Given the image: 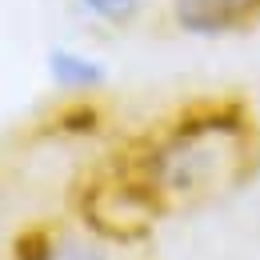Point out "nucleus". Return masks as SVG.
Listing matches in <instances>:
<instances>
[{
	"label": "nucleus",
	"instance_id": "3",
	"mask_svg": "<svg viewBox=\"0 0 260 260\" xmlns=\"http://www.w3.org/2000/svg\"><path fill=\"white\" fill-rule=\"evenodd\" d=\"M108 240H100L96 232L80 224H64V220H32L24 224L12 244H8V256L12 260H112Z\"/></svg>",
	"mask_w": 260,
	"mask_h": 260
},
{
	"label": "nucleus",
	"instance_id": "5",
	"mask_svg": "<svg viewBox=\"0 0 260 260\" xmlns=\"http://www.w3.org/2000/svg\"><path fill=\"white\" fill-rule=\"evenodd\" d=\"M48 76L60 92H72V96H92L104 88L108 80V68L100 64L96 56L88 52H76V48H52L48 52Z\"/></svg>",
	"mask_w": 260,
	"mask_h": 260
},
{
	"label": "nucleus",
	"instance_id": "2",
	"mask_svg": "<svg viewBox=\"0 0 260 260\" xmlns=\"http://www.w3.org/2000/svg\"><path fill=\"white\" fill-rule=\"evenodd\" d=\"M72 208H76L80 224L88 228V232H96L100 240H116V244L144 240L156 228V220H160V212L152 208V200L140 192L112 160L92 168L76 184Z\"/></svg>",
	"mask_w": 260,
	"mask_h": 260
},
{
	"label": "nucleus",
	"instance_id": "4",
	"mask_svg": "<svg viewBox=\"0 0 260 260\" xmlns=\"http://www.w3.org/2000/svg\"><path fill=\"white\" fill-rule=\"evenodd\" d=\"M260 16V0H172L176 28L192 36H220Z\"/></svg>",
	"mask_w": 260,
	"mask_h": 260
},
{
	"label": "nucleus",
	"instance_id": "1",
	"mask_svg": "<svg viewBox=\"0 0 260 260\" xmlns=\"http://www.w3.org/2000/svg\"><path fill=\"white\" fill-rule=\"evenodd\" d=\"M108 160L168 216L248 180L260 168V132L244 100H196L140 132Z\"/></svg>",
	"mask_w": 260,
	"mask_h": 260
},
{
	"label": "nucleus",
	"instance_id": "6",
	"mask_svg": "<svg viewBox=\"0 0 260 260\" xmlns=\"http://www.w3.org/2000/svg\"><path fill=\"white\" fill-rule=\"evenodd\" d=\"M100 24H112V28H124L140 16V4L144 0H80Z\"/></svg>",
	"mask_w": 260,
	"mask_h": 260
}]
</instances>
